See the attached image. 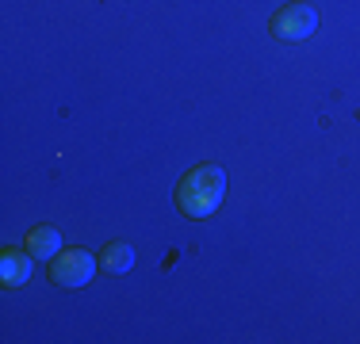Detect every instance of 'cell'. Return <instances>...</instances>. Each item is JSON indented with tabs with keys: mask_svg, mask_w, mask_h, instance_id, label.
Masks as SVG:
<instances>
[{
	"mask_svg": "<svg viewBox=\"0 0 360 344\" xmlns=\"http://www.w3.org/2000/svg\"><path fill=\"white\" fill-rule=\"evenodd\" d=\"M319 31V12H314L307 0H295V4L280 8L276 15H272V34L284 42H303L311 39V34Z\"/></svg>",
	"mask_w": 360,
	"mask_h": 344,
	"instance_id": "7a4b0ae2",
	"label": "cell"
},
{
	"mask_svg": "<svg viewBox=\"0 0 360 344\" xmlns=\"http://www.w3.org/2000/svg\"><path fill=\"white\" fill-rule=\"evenodd\" d=\"M27 253L35 256V260H54V256L62 253V234H58L54 226H35L27 234Z\"/></svg>",
	"mask_w": 360,
	"mask_h": 344,
	"instance_id": "5b68a950",
	"label": "cell"
},
{
	"mask_svg": "<svg viewBox=\"0 0 360 344\" xmlns=\"http://www.w3.org/2000/svg\"><path fill=\"white\" fill-rule=\"evenodd\" d=\"M226 195V172L219 165H195L192 172H184V180L176 184V206L180 214H188L192 222H203L222 206Z\"/></svg>",
	"mask_w": 360,
	"mask_h": 344,
	"instance_id": "6da1fadb",
	"label": "cell"
},
{
	"mask_svg": "<svg viewBox=\"0 0 360 344\" xmlns=\"http://www.w3.org/2000/svg\"><path fill=\"white\" fill-rule=\"evenodd\" d=\"M100 264H104L108 275H127L134 268V249L127 241H108L104 253H100Z\"/></svg>",
	"mask_w": 360,
	"mask_h": 344,
	"instance_id": "8992f818",
	"label": "cell"
},
{
	"mask_svg": "<svg viewBox=\"0 0 360 344\" xmlns=\"http://www.w3.org/2000/svg\"><path fill=\"white\" fill-rule=\"evenodd\" d=\"M31 260L35 256L23 253V249H4L0 253V283L4 287H23L31 279Z\"/></svg>",
	"mask_w": 360,
	"mask_h": 344,
	"instance_id": "277c9868",
	"label": "cell"
},
{
	"mask_svg": "<svg viewBox=\"0 0 360 344\" xmlns=\"http://www.w3.org/2000/svg\"><path fill=\"white\" fill-rule=\"evenodd\" d=\"M92 272H96V260H92L84 249H62V253L50 260V283H58V287H84V283L92 279Z\"/></svg>",
	"mask_w": 360,
	"mask_h": 344,
	"instance_id": "3957f363",
	"label": "cell"
}]
</instances>
